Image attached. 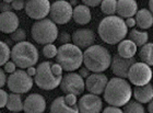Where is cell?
<instances>
[{
    "label": "cell",
    "instance_id": "obj_1",
    "mask_svg": "<svg viewBox=\"0 0 153 113\" xmlns=\"http://www.w3.org/2000/svg\"><path fill=\"white\" fill-rule=\"evenodd\" d=\"M103 94L104 99L109 104V107L119 108L124 107L130 101L132 90L130 84L126 79L115 77L108 80Z\"/></svg>",
    "mask_w": 153,
    "mask_h": 113
},
{
    "label": "cell",
    "instance_id": "obj_2",
    "mask_svg": "<svg viewBox=\"0 0 153 113\" xmlns=\"http://www.w3.org/2000/svg\"><path fill=\"white\" fill-rule=\"evenodd\" d=\"M128 29L125 24V20L119 16H106L101 21L99 25V35L103 42L114 45L120 43L126 37Z\"/></svg>",
    "mask_w": 153,
    "mask_h": 113
},
{
    "label": "cell",
    "instance_id": "obj_3",
    "mask_svg": "<svg viewBox=\"0 0 153 113\" xmlns=\"http://www.w3.org/2000/svg\"><path fill=\"white\" fill-rule=\"evenodd\" d=\"M62 79V69L58 64L51 61H43L36 68L34 82L43 90H53L59 87Z\"/></svg>",
    "mask_w": 153,
    "mask_h": 113
},
{
    "label": "cell",
    "instance_id": "obj_4",
    "mask_svg": "<svg viewBox=\"0 0 153 113\" xmlns=\"http://www.w3.org/2000/svg\"><path fill=\"white\" fill-rule=\"evenodd\" d=\"M112 55L102 45H92L83 53V64L89 71L101 74L111 66Z\"/></svg>",
    "mask_w": 153,
    "mask_h": 113
},
{
    "label": "cell",
    "instance_id": "obj_5",
    "mask_svg": "<svg viewBox=\"0 0 153 113\" xmlns=\"http://www.w3.org/2000/svg\"><path fill=\"white\" fill-rule=\"evenodd\" d=\"M55 58H56V64L59 65L62 70L69 73L79 69L83 64L82 51L71 43L58 47Z\"/></svg>",
    "mask_w": 153,
    "mask_h": 113
},
{
    "label": "cell",
    "instance_id": "obj_6",
    "mask_svg": "<svg viewBox=\"0 0 153 113\" xmlns=\"http://www.w3.org/2000/svg\"><path fill=\"white\" fill-rule=\"evenodd\" d=\"M11 61L16 66L22 68L33 67L37 64L38 61V51L34 44L30 42H21L13 46L10 54Z\"/></svg>",
    "mask_w": 153,
    "mask_h": 113
},
{
    "label": "cell",
    "instance_id": "obj_7",
    "mask_svg": "<svg viewBox=\"0 0 153 113\" xmlns=\"http://www.w3.org/2000/svg\"><path fill=\"white\" fill-rule=\"evenodd\" d=\"M58 28L51 19H43L36 21L32 25L31 35L37 44L47 45L53 44L58 37Z\"/></svg>",
    "mask_w": 153,
    "mask_h": 113
},
{
    "label": "cell",
    "instance_id": "obj_8",
    "mask_svg": "<svg viewBox=\"0 0 153 113\" xmlns=\"http://www.w3.org/2000/svg\"><path fill=\"white\" fill-rule=\"evenodd\" d=\"M33 82H34L33 78L30 77L26 74V71H24L23 69L16 70L7 78V86L9 88V90L12 94H16L29 92L33 87Z\"/></svg>",
    "mask_w": 153,
    "mask_h": 113
},
{
    "label": "cell",
    "instance_id": "obj_9",
    "mask_svg": "<svg viewBox=\"0 0 153 113\" xmlns=\"http://www.w3.org/2000/svg\"><path fill=\"white\" fill-rule=\"evenodd\" d=\"M49 16L55 24H66L72 18V7L66 0H57L51 4Z\"/></svg>",
    "mask_w": 153,
    "mask_h": 113
},
{
    "label": "cell",
    "instance_id": "obj_10",
    "mask_svg": "<svg viewBox=\"0 0 153 113\" xmlns=\"http://www.w3.org/2000/svg\"><path fill=\"white\" fill-rule=\"evenodd\" d=\"M127 78L129 79L131 84L134 85L136 87L144 86V85L150 84L151 78H152V70L151 67L143 63H138L136 61L130 67L128 71Z\"/></svg>",
    "mask_w": 153,
    "mask_h": 113
},
{
    "label": "cell",
    "instance_id": "obj_11",
    "mask_svg": "<svg viewBox=\"0 0 153 113\" xmlns=\"http://www.w3.org/2000/svg\"><path fill=\"white\" fill-rule=\"evenodd\" d=\"M59 87L65 94H74L76 97L80 96L85 89L84 79L76 73H69L62 76Z\"/></svg>",
    "mask_w": 153,
    "mask_h": 113
},
{
    "label": "cell",
    "instance_id": "obj_12",
    "mask_svg": "<svg viewBox=\"0 0 153 113\" xmlns=\"http://www.w3.org/2000/svg\"><path fill=\"white\" fill-rule=\"evenodd\" d=\"M25 13L34 20L46 19V16L49 14L51 9V2L48 0H29L25 2Z\"/></svg>",
    "mask_w": 153,
    "mask_h": 113
},
{
    "label": "cell",
    "instance_id": "obj_13",
    "mask_svg": "<svg viewBox=\"0 0 153 113\" xmlns=\"http://www.w3.org/2000/svg\"><path fill=\"white\" fill-rule=\"evenodd\" d=\"M79 113H101L103 109L102 99L95 94H84L76 102Z\"/></svg>",
    "mask_w": 153,
    "mask_h": 113
},
{
    "label": "cell",
    "instance_id": "obj_14",
    "mask_svg": "<svg viewBox=\"0 0 153 113\" xmlns=\"http://www.w3.org/2000/svg\"><path fill=\"white\" fill-rule=\"evenodd\" d=\"M108 79L104 74H91L84 81V87L91 94L100 96L104 92Z\"/></svg>",
    "mask_w": 153,
    "mask_h": 113
},
{
    "label": "cell",
    "instance_id": "obj_15",
    "mask_svg": "<svg viewBox=\"0 0 153 113\" xmlns=\"http://www.w3.org/2000/svg\"><path fill=\"white\" fill-rule=\"evenodd\" d=\"M136 63V58H129V59H126V58H123L120 56L115 55L112 58V63H111V66H112V71L113 74L116 76L117 78H120V79H127L128 76V71L130 69V67Z\"/></svg>",
    "mask_w": 153,
    "mask_h": 113
},
{
    "label": "cell",
    "instance_id": "obj_16",
    "mask_svg": "<svg viewBox=\"0 0 153 113\" xmlns=\"http://www.w3.org/2000/svg\"><path fill=\"white\" fill-rule=\"evenodd\" d=\"M71 40L74 42V45L79 47L80 49H89L90 46L94 45L95 42V34L92 30L90 29H80L76 30L72 33Z\"/></svg>",
    "mask_w": 153,
    "mask_h": 113
},
{
    "label": "cell",
    "instance_id": "obj_17",
    "mask_svg": "<svg viewBox=\"0 0 153 113\" xmlns=\"http://www.w3.org/2000/svg\"><path fill=\"white\" fill-rule=\"evenodd\" d=\"M46 100L42 94H31L23 101V111L25 113H44Z\"/></svg>",
    "mask_w": 153,
    "mask_h": 113
},
{
    "label": "cell",
    "instance_id": "obj_18",
    "mask_svg": "<svg viewBox=\"0 0 153 113\" xmlns=\"http://www.w3.org/2000/svg\"><path fill=\"white\" fill-rule=\"evenodd\" d=\"M19 18L12 11L0 13V32L11 34L19 29Z\"/></svg>",
    "mask_w": 153,
    "mask_h": 113
},
{
    "label": "cell",
    "instance_id": "obj_19",
    "mask_svg": "<svg viewBox=\"0 0 153 113\" xmlns=\"http://www.w3.org/2000/svg\"><path fill=\"white\" fill-rule=\"evenodd\" d=\"M138 11V4L134 0H119L117 1L116 12L119 18H132Z\"/></svg>",
    "mask_w": 153,
    "mask_h": 113
},
{
    "label": "cell",
    "instance_id": "obj_20",
    "mask_svg": "<svg viewBox=\"0 0 153 113\" xmlns=\"http://www.w3.org/2000/svg\"><path fill=\"white\" fill-rule=\"evenodd\" d=\"M134 96L137 102L143 104L149 103L153 99V87L151 84L139 86L134 89Z\"/></svg>",
    "mask_w": 153,
    "mask_h": 113
},
{
    "label": "cell",
    "instance_id": "obj_21",
    "mask_svg": "<svg viewBox=\"0 0 153 113\" xmlns=\"http://www.w3.org/2000/svg\"><path fill=\"white\" fill-rule=\"evenodd\" d=\"M51 113H79L78 106H69L65 102L64 97L56 98L51 104Z\"/></svg>",
    "mask_w": 153,
    "mask_h": 113
},
{
    "label": "cell",
    "instance_id": "obj_22",
    "mask_svg": "<svg viewBox=\"0 0 153 113\" xmlns=\"http://www.w3.org/2000/svg\"><path fill=\"white\" fill-rule=\"evenodd\" d=\"M72 18H74V22L78 23V24H81V25L88 24L91 21V19H92L90 8L83 6V4L76 6L72 10Z\"/></svg>",
    "mask_w": 153,
    "mask_h": 113
},
{
    "label": "cell",
    "instance_id": "obj_23",
    "mask_svg": "<svg viewBox=\"0 0 153 113\" xmlns=\"http://www.w3.org/2000/svg\"><path fill=\"white\" fill-rule=\"evenodd\" d=\"M136 24L140 29L147 30L153 25V16L148 9H141L136 13Z\"/></svg>",
    "mask_w": 153,
    "mask_h": 113
},
{
    "label": "cell",
    "instance_id": "obj_24",
    "mask_svg": "<svg viewBox=\"0 0 153 113\" xmlns=\"http://www.w3.org/2000/svg\"><path fill=\"white\" fill-rule=\"evenodd\" d=\"M118 55L123 58L129 59V58H134L136 53H137V46L131 42L130 40H123L117 47Z\"/></svg>",
    "mask_w": 153,
    "mask_h": 113
},
{
    "label": "cell",
    "instance_id": "obj_25",
    "mask_svg": "<svg viewBox=\"0 0 153 113\" xmlns=\"http://www.w3.org/2000/svg\"><path fill=\"white\" fill-rule=\"evenodd\" d=\"M6 107L12 113H19L23 111V99L21 97V94H12V92L8 94Z\"/></svg>",
    "mask_w": 153,
    "mask_h": 113
},
{
    "label": "cell",
    "instance_id": "obj_26",
    "mask_svg": "<svg viewBox=\"0 0 153 113\" xmlns=\"http://www.w3.org/2000/svg\"><path fill=\"white\" fill-rule=\"evenodd\" d=\"M148 39H149V34L146 31H139V30H131L129 32V40L134 43V45L139 46H143L144 44L148 43Z\"/></svg>",
    "mask_w": 153,
    "mask_h": 113
},
{
    "label": "cell",
    "instance_id": "obj_27",
    "mask_svg": "<svg viewBox=\"0 0 153 113\" xmlns=\"http://www.w3.org/2000/svg\"><path fill=\"white\" fill-rule=\"evenodd\" d=\"M139 57L143 63L148 66L153 65V43H147L143 46H141V49L139 51Z\"/></svg>",
    "mask_w": 153,
    "mask_h": 113
},
{
    "label": "cell",
    "instance_id": "obj_28",
    "mask_svg": "<svg viewBox=\"0 0 153 113\" xmlns=\"http://www.w3.org/2000/svg\"><path fill=\"white\" fill-rule=\"evenodd\" d=\"M116 7H117V1L116 0H104L101 1V9L103 13L107 16H112L116 13Z\"/></svg>",
    "mask_w": 153,
    "mask_h": 113
},
{
    "label": "cell",
    "instance_id": "obj_29",
    "mask_svg": "<svg viewBox=\"0 0 153 113\" xmlns=\"http://www.w3.org/2000/svg\"><path fill=\"white\" fill-rule=\"evenodd\" d=\"M124 107L123 113H144V108L137 101H129Z\"/></svg>",
    "mask_w": 153,
    "mask_h": 113
},
{
    "label": "cell",
    "instance_id": "obj_30",
    "mask_svg": "<svg viewBox=\"0 0 153 113\" xmlns=\"http://www.w3.org/2000/svg\"><path fill=\"white\" fill-rule=\"evenodd\" d=\"M10 54H11V49L8 46V44L0 41V66H2L7 61H9Z\"/></svg>",
    "mask_w": 153,
    "mask_h": 113
},
{
    "label": "cell",
    "instance_id": "obj_31",
    "mask_svg": "<svg viewBox=\"0 0 153 113\" xmlns=\"http://www.w3.org/2000/svg\"><path fill=\"white\" fill-rule=\"evenodd\" d=\"M26 39V33L23 29H18L13 33H11V40L13 42H16V44L21 42H25Z\"/></svg>",
    "mask_w": 153,
    "mask_h": 113
},
{
    "label": "cell",
    "instance_id": "obj_32",
    "mask_svg": "<svg viewBox=\"0 0 153 113\" xmlns=\"http://www.w3.org/2000/svg\"><path fill=\"white\" fill-rule=\"evenodd\" d=\"M43 54L47 58H55L57 54V47L54 44H47L43 47Z\"/></svg>",
    "mask_w": 153,
    "mask_h": 113
},
{
    "label": "cell",
    "instance_id": "obj_33",
    "mask_svg": "<svg viewBox=\"0 0 153 113\" xmlns=\"http://www.w3.org/2000/svg\"><path fill=\"white\" fill-rule=\"evenodd\" d=\"M57 39L62 45H65V44H69V42L71 41V35L67 32H61L60 34H58Z\"/></svg>",
    "mask_w": 153,
    "mask_h": 113
},
{
    "label": "cell",
    "instance_id": "obj_34",
    "mask_svg": "<svg viewBox=\"0 0 153 113\" xmlns=\"http://www.w3.org/2000/svg\"><path fill=\"white\" fill-rule=\"evenodd\" d=\"M4 66V69H3V71L4 73H7V74H13L14 71L16 70V66L14 65V63H13L12 61H7L6 64L3 65Z\"/></svg>",
    "mask_w": 153,
    "mask_h": 113
},
{
    "label": "cell",
    "instance_id": "obj_35",
    "mask_svg": "<svg viewBox=\"0 0 153 113\" xmlns=\"http://www.w3.org/2000/svg\"><path fill=\"white\" fill-rule=\"evenodd\" d=\"M25 6V1H23V0H13L11 1V8L14 10H21L24 8Z\"/></svg>",
    "mask_w": 153,
    "mask_h": 113
},
{
    "label": "cell",
    "instance_id": "obj_36",
    "mask_svg": "<svg viewBox=\"0 0 153 113\" xmlns=\"http://www.w3.org/2000/svg\"><path fill=\"white\" fill-rule=\"evenodd\" d=\"M64 98H65V102L67 104H69V106H76V102H78V99H76V97L74 96V94H66Z\"/></svg>",
    "mask_w": 153,
    "mask_h": 113
},
{
    "label": "cell",
    "instance_id": "obj_37",
    "mask_svg": "<svg viewBox=\"0 0 153 113\" xmlns=\"http://www.w3.org/2000/svg\"><path fill=\"white\" fill-rule=\"evenodd\" d=\"M7 100H8V94L4 90L0 89V109L6 107Z\"/></svg>",
    "mask_w": 153,
    "mask_h": 113
},
{
    "label": "cell",
    "instance_id": "obj_38",
    "mask_svg": "<svg viewBox=\"0 0 153 113\" xmlns=\"http://www.w3.org/2000/svg\"><path fill=\"white\" fill-rule=\"evenodd\" d=\"M11 11V1H2L0 3V13Z\"/></svg>",
    "mask_w": 153,
    "mask_h": 113
},
{
    "label": "cell",
    "instance_id": "obj_39",
    "mask_svg": "<svg viewBox=\"0 0 153 113\" xmlns=\"http://www.w3.org/2000/svg\"><path fill=\"white\" fill-rule=\"evenodd\" d=\"M83 6L85 7H97L101 4V0H83Z\"/></svg>",
    "mask_w": 153,
    "mask_h": 113
},
{
    "label": "cell",
    "instance_id": "obj_40",
    "mask_svg": "<svg viewBox=\"0 0 153 113\" xmlns=\"http://www.w3.org/2000/svg\"><path fill=\"white\" fill-rule=\"evenodd\" d=\"M7 84V76H6V73L3 71V69L0 68V89Z\"/></svg>",
    "mask_w": 153,
    "mask_h": 113
},
{
    "label": "cell",
    "instance_id": "obj_41",
    "mask_svg": "<svg viewBox=\"0 0 153 113\" xmlns=\"http://www.w3.org/2000/svg\"><path fill=\"white\" fill-rule=\"evenodd\" d=\"M103 113H123V110H120L119 108L115 107H107L106 109H104Z\"/></svg>",
    "mask_w": 153,
    "mask_h": 113
},
{
    "label": "cell",
    "instance_id": "obj_42",
    "mask_svg": "<svg viewBox=\"0 0 153 113\" xmlns=\"http://www.w3.org/2000/svg\"><path fill=\"white\" fill-rule=\"evenodd\" d=\"M125 24H126V26L128 28H130V29H132L134 25H136V21H134V18H128L126 21H125Z\"/></svg>",
    "mask_w": 153,
    "mask_h": 113
},
{
    "label": "cell",
    "instance_id": "obj_43",
    "mask_svg": "<svg viewBox=\"0 0 153 113\" xmlns=\"http://www.w3.org/2000/svg\"><path fill=\"white\" fill-rule=\"evenodd\" d=\"M89 74H90V71L88 70L85 67L81 68V69H80V71H79V75L82 78H88V77H89Z\"/></svg>",
    "mask_w": 153,
    "mask_h": 113
},
{
    "label": "cell",
    "instance_id": "obj_44",
    "mask_svg": "<svg viewBox=\"0 0 153 113\" xmlns=\"http://www.w3.org/2000/svg\"><path fill=\"white\" fill-rule=\"evenodd\" d=\"M26 74L29 75L30 77H34L36 74V68L33 66V67H29L27 68V71H26Z\"/></svg>",
    "mask_w": 153,
    "mask_h": 113
},
{
    "label": "cell",
    "instance_id": "obj_45",
    "mask_svg": "<svg viewBox=\"0 0 153 113\" xmlns=\"http://www.w3.org/2000/svg\"><path fill=\"white\" fill-rule=\"evenodd\" d=\"M148 111H149V113H153V102H152V101H150V102H149Z\"/></svg>",
    "mask_w": 153,
    "mask_h": 113
},
{
    "label": "cell",
    "instance_id": "obj_46",
    "mask_svg": "<svg viewBox=\"0 0 153 113\" xmlns=\"http://www.w3.org/2000/svg\"><path fill=\"white\" fill-rule=\"evenodd\" d=\"M152 8H153V1L152 0H150V1H149V11H150L151 13H152Z\"/></svg>",
    "mask_w": 153,
    "mask_h": 113
},
{
    "label": "cell",
    "instance_id": "obj_47",
    "mask_svg": "<svg viewBox=\"0 0 153 113\" xmlns=\"http://www.w3.org/2000/svg\"><path fill=\"white\" fill-rule=\"evenodd\" d=\"M0 113H1V112H0Z\"/></svg>",
    "mask_w": 153,
    "mask_h": 113
},
{
    "label": "cell",
    "instance_id": "obj_48",
    "mask_svg": "<svg viewBox=\"0 0 153 113\" xmlns=\"http://www.w3.org/2000/svg\"><path fill=\"white\" fill-rule=\"evenodd\" d=\"M11 113H12V112H11Z\"/></svg>",
    "mask_w": 153,
    "mask_h": 113
}]
</instances>
